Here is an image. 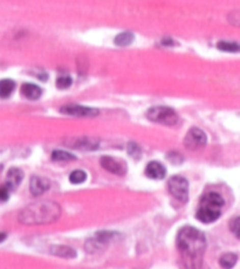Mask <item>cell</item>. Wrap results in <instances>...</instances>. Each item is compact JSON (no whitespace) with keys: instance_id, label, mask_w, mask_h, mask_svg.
I'll use <instances>...</instances> for the list:
<instances>
[{"instance_id":"cell-4","label":"cell","mask_w":240,"mask_h":269,"mask_svg":"<svg viewBox=\"0 0 240 269\" xmlns=\"http://www.w3.org/2000/svg\"><path fill=\"white\" fill-rule=\"evenodd\" d=\"M147 117L155 123L164 125H175L178 122V116H177L175 110L168 108V106H153V108H150L147 113Z\"/></svg>"},{"instance_id":"cell-5","label":"cell","mask_w":240,"mask_h":269,"mask_svg":"<svg viewBox=\"0 0 240 269\" xmlns=\"http://www.w3.org/2000/svg\"><path fill=\"white\" fill-rule=\"evenodd\" d=\"M169 191L180 203H186L189 199V183L185 178L174 176L169 179Z\"/></svg>"},{"instance_id":"cell-27","label":"cell","mask_w":240,"mask_h":269,"mask_svg":"<svg viewBox=\"0 0 240 269\" xmlns=\"http://www.w3.org/2000/svg\"><path fill=\"white\" fill-rule=\"evenodd\" d=\"M174 156H175L174 158H172V157H169V156H168L169 160H170L172 164H180V163H182V162H183V157L180 156L179 153L174 152Z\"/></svg>"},{"instance_id":"cell-20","label":"cell","mask_w":240,"mask_h":269,"mask_svg":"<svg viewBox=\"0 0 240 269\" xmlns=\"http://www.w3.org/2000/svg\"><path fill=\"white\" fill-rule=\"evenodd\" d=\"M75 148L84 149V150H94L97 148V142L94 140H89V138H81L80 141H77Z\"/></svg>"},{"instance_id":"cell-13","label":"cell","mask_w":240,"mask_h":269,"mask_svg":"<svg viewBox=\"0 0 240 269\" xmlns=\"http://www.w3.org/2000/svg\"><path fill=\"white\" fill-rule=\"evenodd\" d=\"M21 94L26 98H29V100L35 101L38 100V98H40L42 90L40 87L33 85V83H25V85H22L21 87Z\"/></svg>"},{"instance_id":"cell-11","label":"cell","mask_w":240,"mask_h":269,"mask_svg":"<svg viewBox=\"0 0 240 269\" xmlns=\"http://www.w3.org/2000/svg\"><path fill=\"white\" fill-rule=\"evenodd\" d=\"M22 178H23V173L20 169L12 168L10 171L7 172L5 186L9 189L10 191H14V190L20 185Z\"/></svg>"},{"instance_id":"cell-1","label":"cell","mask_w":240,"mask_h":269,"mask_svg":"<svg viewBox=\"0 0 240 269\" xmlns=\"http://www.w3.org/2000/svg\"><path fill=\"white\" fill-rule=\"evenodd\" d=\"M177 247L186 269H202L206 249V239L202 232L191 226L183 227L177 235Z\"/></svg>"},{"instance_id":"cell-3","label":"cell","mask_w":240,"mask_h":269,"mask_svg":"<svg viewBox=\"0 0 240 269\" xmlns=\"http://www.w3.org/2000/svg\"><path fill=\"white\" fill-rule=\"evenodd\" d=\"M225 204L223 197L217 192H208L202 197L198 211H197V219L204 224L215 223L219 219L222 207Z\"/></svg>"},{"instance_id":"cell-7","label":"cell","mask_w":240,"mask_h":269,"mask_svg":"<svg viewBox=\"0 0 240 269\" xmlns=\"http://www.w3.org/2000/svg\"><path fill=\"white\" fill-rule=\"evenodd\" d=\"M206 134L203 130L198 128H192L189 130V132L185 134L184 138V145L190 150H198L206 144Z\"/></svg>"},{"instance_id":"cell-10","label":"cell","mask_w":240,"mask_h":269,"mask_svg":"<svg viewBox=\"0 0 240 269\" xmlns=\"http://www.w3.org/2000/svg\"><path fill=\"white\" fill-rule=\"evenodd\" d=\"M49 185L50 184H49L48 179H46V178L34 176V177L31 178V181H30L31 193H32V195L35 197L44 195L46 191H48Z\"/></svg>"},{"instance_id":"cell-23","label":"cell","mask_w":240,"mask_h":269,"mask_svg":"<svg viewBox=\"0 0 240 269\" xmlns=\"http://www.w3.org/2000/svg\"><path fill=\"white\" fill-rule=\"evenodd\" d=\"M72 85V78L69 76H61L57 80V87L59 89H67Z\"/></svg>"},{"instance_id":"cell-24","label":"cell","mask_w":240,"mask_h":269,"mask_svg":"<svg viewBox=\"0 0 240 269\" xmlns=\"http://www.w3.org/2000/svg\"><path fill=\"white\" fill-rule=\"evenodd\" d=\"M128 152H129V155H130L134 158L141 157V149H140V146L137 145L136 143H129Z\"/></svg>"},{"instance_id":"cell-19","label":"cell","mask_w":240,"mask_h":269,"mask_svg":"<svg viewBox=\"0 0 240 269\" xmlns=\"http://www.w3.org/2000/svg\"><path fill=\"white\" fill-rule=\"evenodd\" d=\"M52 159L57 162H70V160H75L76 158L72 153L62 151V150H55L52 153Z\"/></svg>"},{"instance_id":"cell-2","label":"cell","mask_w":240,"mask_h":269,"mask_svg":"<svg viewBox=\"0 0 240 269\" xmlns=\"http://www.w3.org/2000/svg\"><path fill=\"white\" fill-rule=\"evenodd\" d=\"M60 216V205L55 201L41 200L21 209L19 221L23 225H47L55 223Z\"/></svg>"},{"instance_id":"cell-16","label":"cell","mask_w":240,"mask_h":269,"mask_svg":"<svg viewBox=\"0 0 240 269\" xmlns=\"http://www.w3.org/2000/svg\"><path fill=\"white\" fill-rule=\"evenodd\" d=\"M15 87V83L9 80V78H5V80L0 81V97L2 98H7L11 96V94L13 93Z\"/></svg>"},{"instance_id":"cell-21","label":"cell","mask_w":240,"mask_h":269,"mask_svg":"<svg viewBox=\"0 0 240 269\" xmlns=\"http://www.w3.org/2000/svg\"><path fill=\"white\" fill-rule=\"evenodd\" d=\"M86 178H87V175H86L85 171H82V170H76V171L70 173L69 180L72 184H81L86 180Z\"/></svg>"},{"instance_id":"cell-18","label":"cell","mask_w":240,"mask_h":269,"mask_svg":"<svg viewBox=\"0 0 240 269\" xmlns=\"http://www.w3.org/2000/svg\"><path fill=\"white\" fill-rule=\"evenodd\" d=\"M217 48L219 50L227 53H238L240 52V45L237 42L232 41H219L217 43Z\"/></svg>"},{"instance_id":"cell-28","label":"cell","mask_w":240,"mask_h":269,"mask_svg":"<svg viewBox=\"0 0 240 269\" xmlns=\"http://www.w3.org/2000/svg\"><path fill=\"white\" fill-rule=\"evenodd\" d=\"M5 239H6L5 233H0V243H2V241H4Z\"/></svg>"},{"instance_id":"cell-12","label":"cell","mask_w":240,"mask_h":269,"mask_svg":"<svg viewBox=\"0 0 240 269\" xmlns=\"http://www.w3.org/2000/svg\"><path fill=\"white\" fill-rule=\"evenodd\" d=\"M165 168L158 162H151L145 168V175L151 179H163L165 177Z\"/></svg>"},{"instance_id":"cell-14","label":"cell","mask_w":240,"mask_h":269,"mask_svg":"<svg viewBox=\"0 0 240 269\" xmlns=\"http://www.w3.org/2000/svg\"><path fill=\"white\" fill-rule=\"evenodd\" d=\"M50 254L60 256V258L72 259L76 256V252H75V249L70 248L68 246H61V245H59V246L50 247Z\"/></svg>"},{"instance_id":"cell-25","label":"cell","mask_w":240,"mask_h":269,"mask_svg":"<svg viewBox=\"0 0 240 269\" xmlns=\"http://www.w3.org/2000/svg\"><path fill=\"white\" fill-rule=\"evenodd\" d=\"M227 20L230 23L234 26H240V11L239 12H232L227 15Z\"/></svg>"},{"instance_id":"cell-15","label":"cell","mask_w":240,"mask_h":269,"mask_svg":"<svg viewBox=\"0 0 240 269\" xmlns=\"http://www.w3.org/2000/svg\"><path fill=\"white\" fill-rule=\"evenodd\" d=\"M237 261H238L237 254H234V253H226V254L220 256L219 263L224 269H231L235 266Z\"/></svg>"},{"instance_id":"cell-17","label":"cell","mask_w":240,"mask_h":269,"mask_svg":"<svg viewBox=\"0 0 240 269\" xmlns=\"http://www.w3.org/2000/svg\"><path fill=\"white\" fill-rule=\"evenodd\" d=\"M134 39V34L131 32H123V33H120L116 35V38L114 39V42H115V45L117 46H121V47H125V46H129L131 45Z\"/></svg>"},{"instance_id":"cell-22","label":"cell","mask_w":240,"mask_h":269,"mask_svg":"<svg viewBox=\"0 0 240 269\" xmlns=\"http://www.w3.org/2000/svg\"><path fill=\"white\" fill-rule=\"evenodd\" d=\"M230 229H231V232L235 235V238H238L240 240V217L234 218V219L231 221Z\"/></svg>"},{"instance_id":"cell-9","label":"cell","mask_w":240,"mask_h":269,"mask_svg":"<svg viewBox=\"0 0 240 269\" xmlns=\"http://www.w3.org/2000/svg\"><path fill=\"white\" fill-rule=\"evenodd\" d=\"M101 166L104 170H107L108 172H112L114 175L117 176H123L125 172H127V166L123 163V162H120L115 159V158L104 156L101 158L100 160Z\"/></svg>"},{"instance_id":"cell-26","label":"cell","mask_w":240,"mask_h":269,"mask_svg":"<svg viewBox=\"0 0 240 269\" xmlns=\"http://www.w3.org/2000/svg\"><path fill=\"white\" fill-rule=\"evenodd\" d=\"M9 191L10 190L5 187H0V201H6L9 199Z\"/></svg>"},{"instance_id":"cell-8","label":"cell","mask_w":240,"mask_h":269,"mask_svg":"<svg viewBox=\"0 0 240 269\" xmlns=\"http://www.w3.org/2000/svg\"><path fill=\"white\" fill-rule=\"evenodd\" d=\"M60 112L65 115L75 117H95L98 115V110L89 106L80 104H67L60 109Z\"/></svg>"},{"instance_id":"cell-6","label":"cell","mask_w":240,"mask_h":269,"mask_svg":"<svg viewBox=\"0 0 240 269\" xmlns=\"http://www.w3.org/2000/svg\"><path fill=\"white\" fill-rule=\"evenodd\" d=\"M115 235L116 233L112 232H98L94 238L87 240V243L85 245V249L90 254L104 251Z\"/></svg>"}]
</instances>
